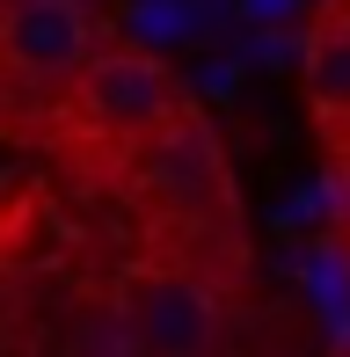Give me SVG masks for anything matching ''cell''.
Wrapping results in <instances>:
<instances>
[{"label": "cell", "instance_id": "obj_1", "mask_svg": "<svg viewBox=\"0 0 350 357\" xmlns=\"http://www.w3.org/2000/svg\"><path fill=\"white\" fill-rule=\"evenodd\" d=\"M183 102L190 95L168 73V59L146 52V44H124V52H95L66 80V132L81 146H95V153L124 160L146 132H161Z\"/></svg>", "mask_w": 350, "mask_h": 357}, {"label": "cell", "instance_id": "obj_2", "mask_svg": "<svg viewBox=\"0 0 350 357\" xmlns=\"http://www.w3.org/2000/svg\"><path fill=\"white\" fill-rule=\"evenodd\" d=\"M117 335L132 357H227V299L183 263H139L117 284Z\"/></svg>", "mask_w": 350, "mask_h": 357}, {"label": "cell", "instance_id": "obj_3", "mask_svg": "<svg viewBox=\"0 0 350 357\" xmlns=\"http://www.w3.org/2000/svg\"><path fill=\"white\" fill-rule=\"evenodd\" d=\"M124 168H132V190L153 204V212L168 219H204L227 204V153H219L212 124L197 117V109H175L161 132H146L124 153Z\"/></svg>", "mask_w": 350, "mask_h": 357}, {"label": "cell", "instance_id": "obj_4", "mask_svg": "<svg viewBox=\"0 0 350 357\" xmlns=\"http://www.w3.org/2000/svg\"><path fill=\"white\" fill-rule=\"evenodd\" d=\"M95 59L88 0H0V66L22 88H66Z\"/></svg>", "mask_w": 350, "mask_h": 357}, {"label": "cell", "instance_id": "obj_5", "mask_svg": "<svg viewBox=\"0 0 350 357\" xmlns=\"http://www.w3.org/2000/svg\"><path fill=\"white\" fill-rule=\"evenodd\" d=\"M299 80H307V102L328 132L350 124V8H328L321 22L299 37Z\"/></svg>", "mask_w": 350, "mask_h": 357}, {"label": "cell", "instance_id": "obj_6", "mask_svg": "<svg viewBox=\"0 0 350 357\" xmlns=\"http://www.w3.org/2000/svg\"><path fill=\"white\" fill-rule=\"evenodd\" d=\"M0 357H22V350H0Z\"/></svg>", "mask_w": 350, "mask_h": 357}]
</instances>
